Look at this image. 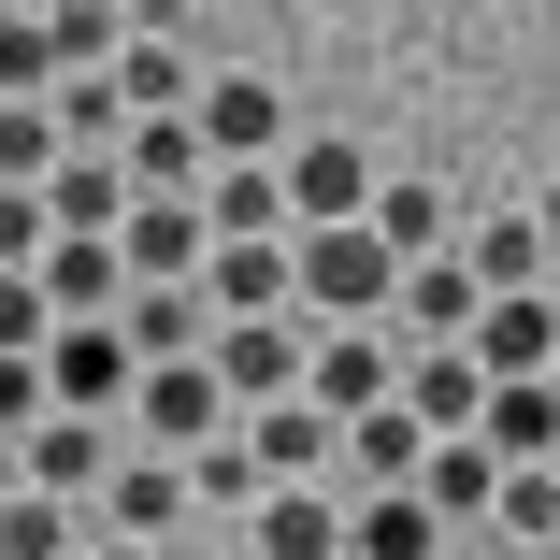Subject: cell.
Listing matches in <instances>:
<instances>
[{"mask_svg": "<svg viewBox=\"0 0 560 560\" xmlns=\"http://www.w3.org/2000/svg\"><path fill=\"white\" fill-rule=\"evenodd\" d=\"M532 231H546V259H560V173H546V187H532Z\"/></svg>", "mask_w": 560, "mask_h": 560, "instance_id": "35", "label": "cell"}, {"mask_svg": "<svg viewBox=\"0 0 560 560\" xmlns=\"http://www.w3.org/2000/svg\"><path fill=\"white\" fill-rule=\"evenodd\" d=\"M475 302H489V288L460 273V245H431V259H402V288H388V316H374V330H388V346H460Z\"/></svg>", "mask_w": 560, "mask_h": 560, "instance_id": "4", "label": "cell"}, {"mask_svg": "<svg viewBox=\"0 0 560 560\" xmlns=\"http://www.w3.org/2000/svg\"><path fill=\"white\" fill-rule=\"evenodd\" d=\"M388 374H402V346H388V330H302V402H316V417L388 402Z\"/></svg>", "mask_w": 560, "mask_h": 560, "instance_id": "8", "label": "cell"}, {"mask_svg": "<svg viewBox=\"0 0 560 560\" xmlns=\"http://www.w3.org/2000/svg\"><path fill=\"white\" fill-rule=\"evenodd\" d=\"M58 86V44H44V15H0V101H44Z\"/></svg>", "mask_w": 560, "mask_h": 560, "instance_id": "31", "label": "cell"}, {"mask_svg": "<svg viewBox=\"0 0 560 560\" xmlns=\"http://www.w3.org/2000/svg\"><path fill=\"white\" fill-rule=\"evenodd\" d=\"M44 330H58V302H44L30 273H0V360H30V346H44Z\"/></svg>", "mask_w": 560, "mask_h": 560, "instance_id": "32", "label": "cell"}, {"mask_svg": "<svg viewBox=\"0 0 560 560\" xmlns=\"http://www.w3.org/2000/svg\"><path fill=\"white\" fill-rule=\"evenodd\" d=\"M402 288V259L360 231V215H316V231H288V316L302 330H374Z\"/></svg>", "mask_w": 560, "mask_h": 560, "instance_id": "1", "label": "cell"}, {"mask_svg": "<svg viewBox=\"0 0 560 560\" xmlns=\"http://www.w3.org/2000/svg\"><path fill=\"white\" fill-rule=\"evenodd\" d=\"M44 259V187H0V273Z\"/></svg>", "mask_w": 560, "mask_h": 560, "instance_id": "33", "label": "cell"}, {"mask_svg": "<svg viewBox=\"0 0 560 560\" xmlns=\"http://www.w3.org/2000/svg\"><path fill=\"white\" fill-rule=\"evenodd\" d=\"M546 346H560V316H546V288H489L475 302V330H460V360L503 388V374H546Z\"/></svg>", "mask_w": 560, "mask_h": 560, "instance_id": "11", "label": "cell"}, {"mask_svg": "<svg viewBox=\"0 0 560 560\" xmlns=\"http://www.w3.org/2000/svg\"><path fill=\"white\" fill-rule=\"evenodd\" d=\"M0 489H30V475H15V431H0Z\"/></svg>", "mask_w": 560, "mask_h": 560, "instance_id": "37", "label": "cell"}, {"mask_svg": "<svg viewBox=\"0 0 560 560\" xmlns=\"http://www.w3.org/2000/svg\"><path fill=\"white\" fill-rule=\"evenodd\" d=\"M187 201H201V245H245V231H288V173H273V159H215V173H201Z\"/></svg>", "mask_w": 560, "mask_h": 560, "instance_id": "17", "label": "cell"}, {"mask_svg": "<svg viewBox=\"0 0 560 560\" xmlns=\"http://www.w3.org/2000/svg\"><path fill=\"white\" fill-rule=\"evenodd\" d=\"M360 231H374L388 259H431V245H460V215H445V187H431V173H374Z\"/></svg>", "mask_w": 560, "mask_h": 560, "instance_id": "18", "label": "cell"}, {"mask_svg": "<svg viewBox=\"0 0 560 560\" xmlns=\"http://www.w3.org/2000/svg\"><path fill=\"white\" fill-rule=\"evenodd\" d=\"M201 330H215L201 288H130V302H116V346H130V360H187Z\"/></svg>", "mask_w": 560, "mask_h": 560, "instance_id": "22", "label": "cell"}, {"mask_svg": "<svg viewBox=\"0 0 560 560\" xmlns=\"http://www.w3.org/2000/svg\"><path fill=\"white\" fill-rule=\"evenodd\" d=\"M215 316H288V231H245V245H201V273H187Z\"/></svg>", "mask_w": 560, "mask_h": 560, "instance_id": "16", "label": "cell"}, {"mask_svg": "<svg viewBox=\"0 0 560 560\" xmlns=\"http://www.w3.org/2000/svg\"><path fill=\"white\" fill-rule=\"evenodd\" d=\"M231 560H245V546H231Z\"/></svg>", "mask_w": 560, "mask_h": 560, "instance_id": "40", "label": "cell"}, {"mask_svg": "<svg viewBox=\"0 0 560 560\" xmlns=\"http://www.w3.org/2000/svg\"><path fill=\"white\" fill-rule=\"evenodd\" d=\"M245 560H346V503H330L316 475L302 489H259L245 503Z\"/></svg>", "mask_w": 560, "mask_h": 560, "instance_id": "14", "label": "cell"}, {"mask_svg": "<svg viewBox=\"0 0 560 560\" xmlns=\"http://www.w3.org/2000/svg\"><path fill=\"white\" fill-rule=\"evenodd\" d=\"M187 130H201V159H273V144H288V101H273L259 72H201V86H187Z\"/></svg>", "mask_w": 560, "mask_h": 560, "instance_id": "7", "label": "cell"}, {"mask_svg": "<svg viewBox=\"0 0 560 560\" xmlns=\"http://www.w3.org/2000/svg\"><path fill=\"white\" fill-rule=\"evenodd\" d=\"M86 546V503H58V489H0V560H72Z\"/></svg>", "mask_w": 560, "mask_h": 560, "instance_id": "25", "label": "cell"}, {"mask_svg": "<svg viewBox=\"0 0 560 560\" xmlns=\"http://www.w3.org/2000/svg\"><path fill=\"white\" fill-rule=\"evenodd\" d=\"M346 560H445V517H431L417 489H360V517H346Z\"/></svg>", "mask_w": 560, "mask_h": 560, "instance_id": "21", "label": "cell"}, {"mask_svg": "<svg viewBox=\"0 0 560 560\" xmlns=\"http://www.w3.org/2000/svg\"><path fill=\"white\" fill-rule=\"evenodd\" d=\"M30 15H44V44H58V72H101V58L130 44V15H116V0H30Z\"/></svg>", "mask_w": 560, "mask_h": 560, "instance_id": "27", "label": "cell"}, {"mask_svg": "<svg viewBox=\"0 0 560 560\" xmlns=\"http://www.w3.org/2000/svg\"><path fill=\"white\" fill-rule=\"evenodd\" d=\"M231 431H245V460H259V489H302V475H330V417H316L302 388H288V402H245Z\"/></svg>", "mask_w": 560, "mask_h": 560, "instance_id": "15", "label": "cell"}, {"mask_svg": "<svg viewBox=\"0 0 560 560\" xmlns=\"http://www.w3.org/2000/svg\"><path fill=\"white\" fill-rule=\"evenodd\" d=\"M116 215H130V173L116 159H58L44 173V231H116Z\"/></svg>", "mask_w": 560, "mask_h": 560, "instance_id": "24", "label": "cell"}, {"mask_svg": "<svg viewBox=\"0 0 560 560\" xmlns=\"http://www.w3.org/2000/svg\"><path fill=\"white\" fill-rule=\"evenodd\" d=\"M116 259H130V288H187V273H201V201H187V187H130Z\"/></svg>", "mask_w": 560, "mask_h": 560, "instance_id": "6", "label": "cell"}, {"mask_svg": "<svg viewBox=\"0 0 560 560\" xmlns=\"http://www.w3.org/2000/svg\"><path fill=\"white\" fill-rule=\"evenodd\" d=\"M72 560H173V546H130V532H86Z\"/></svg>", "mask_w": 560, "mask_h": 560, "instance_id": "34", "label": "cell"}, {"mask_svg": "<svg viewBox=\"0 0 560 560\" xmlns=\"http://www.w3.org/2000/svg\"><path fill=\"white\" fill-rule=\"evenodd\" d=\"M460 273H475V288H546V231H532V201L489 215V231L460 245Z\"/></svg>", "mask_w": 560, "mask_h": 560, "instance_id": "26", "label": "cell"}, {"mask_svg": "<svg viewBox=\"0 0 560 560\" xmlns=\"http://www.w3.org/2000/svg\"><path fill=\"white\" fill-rule=\"evenodd\" d=\"M30 288H44L58 316H116V302H130V259H116V231H44Z\"/></svg>", "mask_w": 560, "mask_h": 560, "instance_id": "12", "label": "cell"}, {"mask_svg": "<svg viewBox=\"0 0 560 560\" xmlns=\"http://www.w3.org/2000/svg\"><path fill=\"white\" fill-rule=\"evenodd\" d=\"M58 173V116L44 101H0V187H44Z\"/></svg>", "mask_w": 560, "mask_h": 560, "instance_id": "30", "label": "cell"}, {"mask_svg": "<svg viewBox=\"0 0 560 560\" xmlns=\"http://www.w3.org/2000/svg\"><path fill=\"white\" fill-rule=\"evenodd\" d=\"M201 360H215L231 402H288V388H302V316H215Z\"/></svg>", "mask_w": 560, "mask_h": 560, "instance_id": "5", "label": "cell"}, {"mask_svg": "<svg viewBox=\"0 0 560 560\" xmlns=\"http://www.w3.org/2000/svg\"><path fill=\"white\" fill-rule=\"evenodd\" d=\"M231 417H245V402L215 388V360H201V346H187V360H144V374H130V431H144V460H187V445H215Z\"/></svg>", "mask_w": 560, "mask_h": 560, "instance_id": "2", "label": "cell"}, {"mask_svg": "<svg viewBox=\"0 0 560 560\" xmlns=\"http://www.w3.org/2000/svg\"><path fill=\"white\" fill-rule=\"evenodd\" d=\"M30 360H44V402H72V417H116V402H130V374H144V360L116 346V316H58Z\"/></svg>", "mask_w": 560, "mask_h": 560, "instance_id": "3", "label": "cell"}, {"mask_svg": "<svg viewBox=\"0 0 560 560\" xmlns=\"http://www.w3.org/2000/svg\"><path fill=\"white\" fill-rule=\"evenodd\" d=\"M546 388H560V346H546Z\"/></svg>", "mask_w": 560, "mask_h": 560, "instance_id": "38", "label": "cell"}, {"mask_svg": "<svg viewBox=\"0 0 560 560\" xmlns=\"http://www.w3.org/2000/svg\"><path fill=\"white\" fill-rule=\"evenodd\" d=\"M116 173H130V187H201L215 159H201L187 116H130V130H116Z\"/></svg>", "mask_w": 560, "mask_h": 560, "instance_id": "23", "label": "cell"}, {"mask_svg": "<svg viewBox=\"0 0 560 560\" xmlns=\"http://www.w3.org/2000/svg\"><path fill=\"white\" fill-rule=\"evenodd\" d=\"M475 445H489V460H546V445H560V388L546 374H503L475 402Z\"/></svg>", "mask_w": 560, "mask_h": 560, "instance_id": "20", "label": "cell"}, {"mask_svg": "<svg viewBox=\"0 0 560 560\" xmlns=\"http://www.w3.org/2000/svg\"><path fill=\"white\" fill-rule=\"evenodd\" d=\"M489 560H560V546H517V532H503V546H489Z\"/></svg>", "mask_w": 560, "mask_h": 560, "instance_id": "36", "label": "cell"}, {"mask_svg": "<svg viewBox=\"0 0 560 560\" xmlns=\"http://www.w3.org/2000/svg\"><path fill=\"white\" fill-rule=\"evenodd\" d=\"M273 173H288V231H316V215H360V201H374V159H360L346 130L273 144Z\"/></svg>", "mask_w": 560, "mask_h": 560, "instance_id": "10", "label": "cell"}, {"mask_svg": "<svg viewBox=\"0 0 560 560\" xmlns=\"http://www.w3.org/2000/svg\"><path fill=\"white\" fill-rule=\"evenodd\" d=\"M187 503H215V517H245V503H259V460H245V431L187 445Z\"/></svg>", "mask_w": 560, "mask_h": 560, "instance_id": "29", "label": "cell"}, {"mask_svg": "<svg viewBox=\"0 0 560 560\" xmlns=\"http://www.w3.org/2000/svg\"><path fill=\"white\" fill-rule=\"evenodd\" d=\"M417 445H431V431H417L402 402H360V417H330V460H346L360 489H402V475H417Z\"/></svg>", "mask_w": 560, "mask_h": 560, "instance_id": "19", "label": "cell"}, {"mask_svg": "<svg viewBox=\"0 0 560 560\" xmlns=\"http://www.w3.org/2000/svg\"><path fill=\"white\" fill-rule=\"evenodd\" d=\"M86 517L130 532V546H173V532H187V460H116V475L86 489Z\"/></svg>", "mask_w": 560, "mask_h": 560, "instance_id": "13", "label": "cell"}, {"mask_svg": "<svg viewBox=\"0 0 560 560\" xmlns=\"http://www.w3.org/2000/svg\"><path fill=\"white\" fill-rule=\"evenodd\" d=\"M101 72H116V101H130V116H187V86H201V72H187L173 44H116Z\"/></svg>", "mask_w": 560, "mask_h": 560, "instance_id": "28", "label": "cell"}, {"mask_svg": "<svg viewBox=\"0 0 560 560\" xmlns=\"http://www.w3.org/2000/svg\"><path fill=\"white\" fill-rule=\"evenodd\" d=\"M15 475H30V489H58V503H86L101 475H116V431L72 417V402H44V417L15 431Z\"/></svg>", "mask_w": 560, "mask_h": 560, "instance_id": "9", "label": "cell"}, {"mask_svg": "<svg viewBox=\"0 0 560 560\" xmlns=\"http://www.w3.org/2000/svg\"><path fill=\"white\" fill-rule=\"evenodd\" d=\"M546 475H560V445H546Z\"/></svg>", "mask_w": 560, "mask_h": 560, "instance_id": "39", "label": "cell"}]
</instances>
